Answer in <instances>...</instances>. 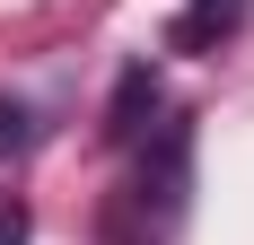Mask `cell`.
Returning a JSON list of instances; mask_svg holds the SVG:
<instances>
[{"instance_id": "1", "label": "cell", "mask_w": 254, "mask_h": 245, "mask_svg": "<svg viewBox=\"0 0 254 245\" xmlns=\"http://www.w3.org/2000/svg\"><path fill=\"white\" fill-rule=\"evenodd\" d=\"M184 158H193V131L167 122V131H158V158L140 167V201H158V219H176V210H184Z\"/></svg>"}, {"instance_id": "2", "label": "cell", "mask_w": 254, "mask_h": 245, "mask_svg": "<svg viewBox=\"0 0 254 245\" xmlns=\"http://www.w3.org/2000/svg\"><path fill=\"white\" fill-rule=\"evenodd\" d=\"M140 114H158V79H149V61H140V70H123V88H114V105H105V140H140V131H149Z\"/></svg>"}, {"instance_id": "3", "label": "cell", "mask_w": 254, "mask_h": 245, "mask_svg": "<svg viewBox=\"0 0 254 245\" xmlns=\"http://www.w3.org/2000/svg\"><path fill=\"white\" fill-rule=\"evenodd\" d=\"M246 9H254V0H193V9H184V26H176V44H210V35H228Z\"/></svg>"}, {"instance_id": "4", "label": "cell", "mask_w": 254, "mask_h": 245, "mask_svg": "<svg viewBox=\"0 0 254 245\" xmlns=\"http://www.w3.org/2000/svg\"><path fill=\"white\" fill-rule=\"evenodd\" d=\"M26 149H35V105L0 97V158H26Z\"/></svg>"}, {"instance_id": "5", "label": "cell", "mask_w": 254, "mask_h": 245, "mask_svg": "<svg viewBox=\"0 0 254 245\" xmlns=\"http://www.w3.org/2000/svg\"><path fill=\"white\" fill-rule=\"evenodd\" d=\"M0 245H26V210L18 201H0Z\"/></svg>"}]
</instances>
